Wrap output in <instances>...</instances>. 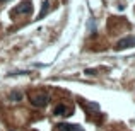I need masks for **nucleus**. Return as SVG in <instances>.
<instances>
[{
  "label": "nucleus",
  "mask_w": 135,
  "mask_h": 131,
  "mask_svg": "<svg viewBox=\"0 0 135 131\" xmlns=\"http://www.w3.org/2000/svg\"><path fill=\"white\" fill-rule=\"evenodd\" d=\"M53 114L55 116H70L72 114V109H70L69 106H65V104H58V106H55V109H53Z\"/></svg>",
  "instance_id": "4"
},
{
  "label": "nucleus",
  "mask_w": 135,
  "mask_h": 131,
  "mask_svg": "<svg viewBox=\"0 0 135 131\" xmlns=\"http://www.w3.org/2000/svg\"><path fill=\"white\" fill-rule=\"evenodd\" d=\"M48 10H50V2H48V0H45L43 7H41V12H40V15H38V19H43L46 14H48Z\"/></svg>",
  "instance_id": "6"
},
{
  "label": "nucleus",
  "mask_w": 135,
  "mask_h": 131,
  "mask_svg": "<svg viewBox=\"0 0 135 131\" xmlns=\"http://www.w3.org/2000/svg\"><path fill=\"white\" fill-rule=\"evenodd\" d=\"M130 46H135V38L133 36H127V38H123V39H120L115 48L118 49V51H122V49H127V48H130Z\"/></svg>",
  "instance_id": "2"
},
{
  "label": "nucleus",
  "mask_w": 135,
  "mask_h": 131,
  "mask_svg": "<svg viewBox=\"0 0 135 131\" xmlns=\"http://www.w3.org/2000/svg\"><path fill=\"white\" fill-rule=\"evenodd\" d=\"M50 97L46 94H38V95H33L31 97V102H33V106H36V107H45L46 104H48Z\"/></svg>",
  "instance_id": "3"
},
{
  "label": "nucleus",
  "mask_w": 135,
  "mask_h": 131,
  "mask_svg": "<svg viewBox=\"0 0 135 131\" xmlns=\"http://www.w3.org/2000/svg\"><path fill=\"white\" fill-rule=\"evenodd\" d=\"M33 12V5H31L29 0H24V2H21L17 7H14L12 9V15H17V14H26V15H29V14Z\"/></svg>",
  "instance_id": "1"
},
{
  "label": "nucleus",
  "mask_w": 135,
  "mask_h": 131,
  "mask_svg": "<svg viewBox=\"0 0 135 131\" xmlns=\"http://www.w3.org/2000/svg\"><path fill=\"white\" fill-rule=\"evenodd\" d=\"M58 131H84V128H82V126H79V124L62 123V124H58Z\"/></svg>",
  "instance_id": "5"
},
{
  "label": "nucleus",
  "mask_w": 135,
  "mask_h": 131,
  "mask_svg": "<svg viewBox=\"0 0 135 131\" xmlns=\"http://www.w3.org/2000/svg\"><path fill=\"white\" fill-rule=\"evenodd\" d=\"M9 99H10L12 102H19L21 99H22V94H21V92H17V90H14V92H10Z\"/></svg>",
  "instance_id": "7"
},
{
  "label": "nucleus",
  "mask_w": 135,
  "mask_h": 131,
  "mask_svg": "<svg viewBox=\"0 0 135 131\" xmlns=\"http://www.w3.org/2000/svg\"><path fill=\"white\" fill-rule=\"evenodd\" d=\"M0 2H9V0H0Z\"/></svg>",
  "instance_id": "8"
}]
</instances>
